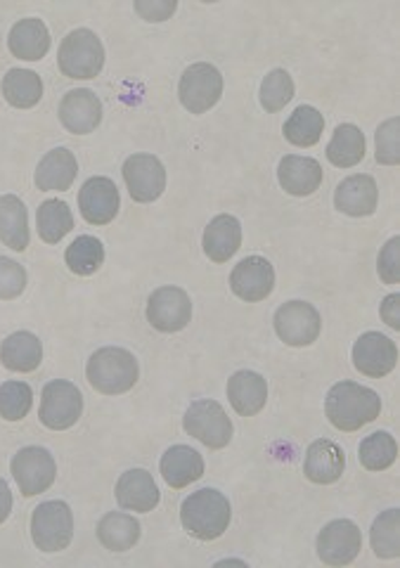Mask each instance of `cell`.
I'll list each match as a JSON object with an SVG mask.
<instances>
[{"label":"cell","mask_w":400,"mask_h":568,"mask_svg":"<svg viewBox=\"0 0 400 568\" xmlns=\"http://www.w3.org/2000/svg\"><path fill=\"white\" fill-rule=\"evenodd\" d=\"M65 261L74 275L88 277L92 273H98L100 265L104 263V247L100 240H96V237L81 234L67 247Z\"/></svg>","instance_id":"34"},{"label":"cell","mask_w":400,"mask_h":568,"mask_svg":"<svg viewBox=\"0 0 400 568\" xmlns=\"http://www.w3.org/2000/svg\"><path fill=\"white\" fill-rule=\"evenodd\" d=\"M121 207L119 189L112 178L96 176L84 183L79 193V209L90 226H107L116 218Z\"/></svg>","instance_id":"16"},{"label":"cell","mask_w":400,"mask_h":568,"mask_svg":"<svg viewBox=\"0 0 400 568\" xmlns=\"http://www.w3.org/2000/svg\"><path fill=\"white\" fill-rule=\"evenodd\" d=\"M295 98V81L285 69H273L260 84V105L266 112H280Z\"/></svg>","instance_id":"38"},{"label":"cell","mask_w":400,"mask_h":568,"mask_svg":"<svg viewBox=\"0 0 400 568\" xmlns=\"http://www.w3.org/2000/svg\"><path fill=\"white\" fill-rule=\"evenodd\" d=\"M123 181H126L133 201H157L166 189V168L154 154H133L123 164Z\"/></svg>","instance_id":"13"},{"label":"cell","mask_w":400,"mask_h":568,"mask_svg":"<svg viewBox=\"0 0 400 568\" xmlns=\"http://www.w3.org/2000/svg\"><path fill=\"white\" fill-rule=\"evenodd\" d=\"M12 512V493H10V485L0 479V524H5L8 516Z\"/></svg>","instance_id":"44"},{"label":"cell","mask_w":400,"mask_h":568,"mask_svg":"<svg viewBox=\"0 0 400 568\" xmlns=\"http://www.w3.org/2000/svg\"><path fill=\"white\" fill-rule=\"evenodd\" d=\"M277 181L291 197H311L322 185V166L313 156L289 154L277 168Z\"/></svg>","instance_id":"19"},{"label":"cell","mask_w":400,"mask_h":568,"mask_svg":"<svg viewBox=\"0 0 400 568\" xmlns=\"http://www.w3.org/2000/svg\"><path fill=\"white\" fill-rule=\"evenodd\" d=\"M285 138L297 148H313L320 142L322 131H325V119L311 105H301L295 109L285 123Z\"/></svg>","instance_id":"31"},{"label":"cell","mask_w":400,"mask_h":568,"mask_svg":"<svg viewBox=\"0 0 400 568\" xmlns=\"http://www.w3.org/2000/svg\"><path fill=\"white\" fill-rule=\"evenodd\" d=\"M227 401L242 417L258 415L268 401L266 379L252 370L235 372L227 379Z\"/></svg>","instance_id":"22"},{"label":"cell","mask_w":400,"mask_h":568,"mask_svg":"<svg viewBox=\"0 0 400 568\" xmlns=\"http://www.w3.org/2000/svg\"><path fill=\"white\" fill-rule=\"evenodd\" d=\"M182 429L211 450L225 448L230 440H233V432H235L233 422H230L223 405L211 398L195 401L188 407V413L182 417Z\"/></svg>","instance_id":"5"},{"label":"cell","mask_w":400,"mask_h":568,"mask_svg":"<svg viewBox=\"0 0 400 568\" xmlns=\"http://www.w3.org/2000/svg\"><path fill=\"white\" fill-rule=\"evenodd\" d=\"M59 121L74 135H88L102 121V102L92 90L76 88L69 90L59 105Z\"/></svg>","instance_id":"17"},{"label":"cell","mask_w":400,"mask_h":568,"mask_svg":"<svg viewBox=\"0 0 400 568\" xmlns=\"http://www.w3.org/2000/svg\"><path fill=\"white\" fill-rule=\"evenodd\" d=\"M202 247H204V254L213 263H227L242 247L240 220L235 216H230V214L215 216L204 230Z\"/></svg>","instance_id":"24"},{"label":"cell","mask_w":400,"mask_h":568,"mask_svg":"<svg viewBox=\"0 0 400 568\" xmlns=\"http://www.w3.org/2000/svg\"><path fill=\"white\" fill-rule=\"evenodd\" d=\"M114 493H116V502L123 510L141 512V514L152 512L162 500L157 483H154L152 473L145 469H131L126 473H121Z\"/></svg>","instance_id":"20"},{"label":"cell","mask_w":400,"mask_h":568,"mask_svg":"<svg viewBox=\"0 0 400 568\" xmlns=\"http://www.w3.org/2000/svg\"><path fill=\"white\" fill-rule=\"evenodd\" d=\"M325 413L338 432H358L381 413L379 393L356 382H338L330 389Z\"/></svg>","instance_id":"1"},{"label":"cell","mask_w":400,"mask_h":568,"mask_svg":"<svg viewBox=\"0 0 400 568\" xmlns=\"http://www.w3.org/2000/svg\"><path fill=\"white\" fill-rule=\"evenodd\" d=\"M398 251H400V240H398V237H393V240H389L387 247H384L381 254H379L377 271H379V277L387 284H398L400 282Z\"/></svg>","instance_id":"41"},{"label":"cell","mask_w":400,"mask_h":568,"mask_svg":"<svg viewBox=\"0 0 400 568\" xmlns=\"http://www.w3.org/2000/svg\"><path fill=\"white\" fill-rule=\"evenodd\" d=\"M230 290L246 304L268 298L275 290V267L264 256H246L230 275Z\"/></svg>","instance_id":"14"},{"label":"cell","mask_w":400,"mask_h":568,"mask_svg":"<svg viewBox=\"0 0 400 568\" xmlns=\"http://www.w3.org/2000/svg\"><path fill=\"white\" fill-rule=\"evenodd\" d=\"M327 160L336 168L358 166L365 160V135L353 123H342L327 145Z\"/></svg>","instance_id":"30"},{"label":"cell","mask_w":400,"mask_h":568,"mask_svg":"<svg viewBox=\"0 0 400 568\" xmlns=\"http://www.w3.org/2000/svg\"><path fill=\"white\" fill-rule=\"evenodd\" d=\"M100 543L112 551H126L141 540V524L137 518L123 512H110L100 518L98 524Z\"/></svg>","instance_id":"29"},{"label":"cell","mask_w":400,"mask_h":568,"mask_svg":"<svg viewBox=\"0 0 400 568\" xmlns=\"http://www.w3.org/2000/svg\"><path fill=\"white\" fill-rule=\"evenodd\" d=\"M79 162L71 150L57 148L43 156L36 168V187L41 193H65L76 181Z\"/></svg>","instance_id":"23"},{"label":"cell","mask_w":400,"mask_h":568,"mask_svg":"<svg viewBox=\"0 0 400 568\" xmlns=\"http://www.w3.org/2000/svg\"><path fill=\"white\" fill-rule=\"evenodd\" d=\"M34 405V391L26 382L0 384V417L8 422H22Z\"/></svg>","instance_id":"37"},{"label":"cell","mask_w":400,"mask_h":568,"mask_svg":"<svg viewBox=\"0 0 400 568\" xmlns=\"http://www.w3.org/2000/svg\"><path fill=\"white\" fill-rule=\"evenodd\" d=\"M381 320L391 329H400V294H389L381 304Z\"/></svg>","instance_id":"43"},{"label":"cell","mask_w":400,"mask_h":568,"mask_svg":"<svg viewBox=\"0 0 400 568\" xmlns=\"http://www.w3.org/2000/svg\"><path fill=\"white\" fill-rule=\"evenodd\" d=\"M192 318V302L190 294L180 287H159L154 290L147 302V323L164 331V335H174L190 325Z\"/></svg>","instance_id":"11"},{"label":"cell","mask_w":400,"mask_h":568,"mask_svg":"<svg viewBox=\"0 0 400 568\" xmlns=\"http://www.w3.org/2000/svg\"><path fill=\"white\" fill-rule=\"evenodd\" d=\"M233 510L223 493L213 491V488H202V491L192 493L180 507L182 528L188 531L197 540H215L227 531Z\"/></svg>","instance_id":"2"},{"label":"cell","mask_w":400,"mask_h":568,"mask_svg":"<svg viewBox=\"0 0 400 568\" xmlns=\"http://www.w3.org/2000/svg\"><path fill=\"white\" fill-rule=\"evenodd\" d=\"M363 533L348 518H336L318 535V557L327 566H348L360 555Z\"/></svg>","instance_id":"12"},{"label":"cell","mask_w":400,"mask_h":568,"mask_svg":"<svg viewBox=\"0 0 400 568\" xmlns=\"http://www.w3.org/2000/svg\"><path fill=\"white\" fill-rule=\"evenodd\" d=\"M398 362V346L379 331H367L353 343V365L365 376L381 379L393 372Z\"/></svg>","instance_id":"15"},{"label":"cell","mask_w":400,"mask_h":568,"mask_svg":"<svg viewBox=\"0 0 400 568\" xmlns=\"http://www.w3.org/2000/svg\"><path fill=\"white\" fill-rule=\"evenodd\" d=\"M31 538L41 551L67 549L74 538V514L67 502H43L31 514Z\"/></svg>","instance_id":"6"},{"label":"cell","mask_w":400,"mask_h":568,"mask_svg":"<svg viewBox=\"0 0 400 568\" xmlns=\"http://www.w3.org/2000/svg\"><path fill=\"white\" fill-rule=\"evenodd\" d=\"M88 384L104 396H121L131 391L141 376V368L131 351L119 346H107L90 356L86 368Z\"/></svg>","instance_id":"3"},{"label":"cell","mask_w":400,"mask_h":568,"mask_svg":"<svg viewBox=\"0 0 400 568\" xmlns=\"http://www.w3.org/2000/svg\"><path fill=\"white\" fill-rule=\"evenodd\" d=\"M0 242L12 251L29 247V214L24 201L14 195L0 197Z\"/></svg>","instance_id":"28"},{"label":"cell","mask_w":400,"mask_h":568,"mask_svg":"<svg viewBox=\"0 0 400 568\" xmlns=\"http://www.w3.org/2000/svg\"><path fill=\"white\" fill-rule=\"evenodd\" d=\"M398 131L400 123L398 119L384 121L377 129V162L384 166H396L400 160V148H398Z\"/></svg>","instance_id":"40"},{"label":"cell","mask_w":400,"mask_h":568,"mask_svg":"<svg viewBox=\"0 0 400 568\" xmlns=\"http://www.w3.org/2000/svg\"><path fill=\"white\" fill-rule=\"evenodd\" d=\"M26 290V271L8 256H0V298L12 302Z\"/></svg>","instance_id":"39"},{"label":"cell","mask_w":400,"mask_h":568,"mask_svg":"<svg viewBox=\"0 0 400 568\" xmlns=\"http://www.w3.org/2000/svg\"><path fill=\"white\" fill-rule=\"evenodd\" d=\"M373 549L379 559H396L400 555V514L387 510L373 524Z\"/></svg>","instance_id":"36"},{"label":"cell","mask_w":400,"mask_h":568,"mask_svg":"<svg viewBox=\"0 0 400 568\" xmlns=\"http://www.w3.org/2000/svg\"><path fill=\"white\" fill-rule=\"evenodd\" d=\"M43 360V343L31 331H14L0 343V362L10 372H34Z\"/></svg>","instance_id":"27"},{"label":"cell","mask_w":400,"mask_h":568,"mask_svg":"<svg viewBox=\"0 0 400 568\" xmlns=\"http://www.w3.org/2000/svg\"><path fill=\"white\" fill-rule=\"evenodd\" d=\"M275 331L287 346L303 349L318 341L322 331V318L313 304L287 302L275 310Z\"/></svg>","instance_id":"10"},{"label":"cell","mask_w":400,"mask_h":568,"mask_svg":"<svg viewBox=\"0 0 400 568\" xmlns=\"http://www.w3.org/2000/svg\"><path fill=\"white\" fill-rule=\"evenodd\" d=\"M10 471L14 481L20 485V493L24 498H34L48 491V488L57 479V465L55 457L38 446L22 448L18 455L12 457Z\"/></svg>","instance_id":"9"},{"label":"cell","mask_w":400,"mask_h":568,"mask_svg":"<svg viewBox=\"0 0 400 568\" xmlns=\"http://www.w3.org/2000/svg\"><path fill=\"white\" fill-rule=\"evenodd\" d=\"M358 457L367 471L389 469L398 457L396 438L389 432H377L373 436H367L358 448Z\"/></svg>","instance_id":"35"},{"label":"cell","mask_w":400,"mask_h":568,"mask_svg":"<svg viewBox=\"0 0 400 568\" xmlns=\"http://www.w3.org/2000/svg\"><path fill=\"white\" fill-rule=\"evenodd\" d=\"M59 72L67 78H96L104 67V47L96 31L76 29L62 39L59 53Z\"/></svg>","instance_id":"4"},{"label":"cell","mask_w":400,"mask_h":568,"mask_svg":"<svg viewBox=\"0 0 400 568\" xmlns=\"http://www.w3.org/2000/svg\"><path fill=\"white\" fill-rule=\"evenodd\" d=\"M3 95L5 100L18 109L36 107L43 98V81L31 69H10L3 76Z\"/></svg>","instance_id":"32"},{"label":"cell","mask_w":400,"mask_h":568,"mask_svg":"<svg viewBox=\"0 0 400 568\" xmlns=\"http://www.w3.org/2000/svg\"><path fill=\"white\" fill-rule=\"evenodd\" d=\"M176 8H178L176 0H152V3L137 0L135 3L137 14H143L147 22H166L176 12Z\"/></svg>","instance_id":"42"},{"label":"cell","mask_w":400,"mask_h":568,"mask_svg":"<svg viewBox=\"0 0 400 568\" xmlns=\"http://www.w3.org/2000/svg\"><path fill=\"white\" fill-rule=\"evenodd\" d=\"M178 95L182 107L190 114H207L221 100L223 76L209 62H197V65L188 67L180 76Z\"/></svg>","instance_id":"7"},{"label":"cell","mask_w":400,"mask_h":568,"mask_svg":"<svg viewBox=\"0 0 400 568\" xmlns=\"http://www.w3.org/2000/svg\"><path fill=\"white\" fill-rule=\"evenodd\" d=\"M344 467H346L344 450L338 448L334 440L320 438V440H315V444H311V448H308V452H305L303 473L311 483L330 485L342 479Z\"/></svg>","instance_id":"21"},{"label":"cell","mask_w":400,"mask_h":568,"mask_svg":"<svg viewBox=\"0 0 400 568\" xmlns=\"http://www.w3.org/2000/svg\"><path fill=\"white\" fill-rule=\"evenodd\" d=\"M36 223H38L41 240L48 242V244H57V242L65 240V237L71 232V228H74V214H71L67 201L48 199V201H43L41 207H38Z\"/></svg>","instance_id":"33"},{"label":"cell","mask_w":400,"mask_h":568,"mask_svg":"<svg viewBox=\"0 0 400 568\" xmlns=\"http://www.w3.org/2000/svg\"><path fill=\"white\" fill-rule=\"evenodd\" d=\"M377 204H379L377 183L373 176H365V173H358V176L342 181L334 193V207L353 218L373 216L377 211Z\"/></svg>","instance_id":"18"},{"label":"cell","mask_w":400,"mask_h":568,"mask_svg":"<svg viewBox=\"0 0 400 568\" xmlns=\"http://www.w3.org/2000/svg\"><path fill=\"white\" fill-rule=\"evenodd\" d=\"M8 47L14 57L26 62H38L51 51V31L43 20H36V18L20 20L10 31Z\"/></svg>","instance_id":"25"},{"label":"cell","mask_w":400,"mask_h":568,"mask_svg":"<svg viewBox=\"0 0 400 568\" xmlns=\"http://www.w3.org/2000/svg\"><path fill=\"white\" fill-rule=\"evenodd\" d=\"M84 413V396L71 382L65 379H55V382L45 384L41 393V424L48 426L53 432H65L79 422Z\"/></svg>","instance_id":"8"},{"label":"cell","mask_w":400,"mask_h":568,"mask_svg":"<svg viewBox=\"0 0 400 568\" xmlns=\"http://www.w3.org/2000/svg\"><path fill=\"white\" fill-rule=\"evenodd\" d=\"M162 477L171 488H188L204 477L202 455L190 446H174L162 457Z\"/></svg>","instance_id":"26"}]
</instances>
